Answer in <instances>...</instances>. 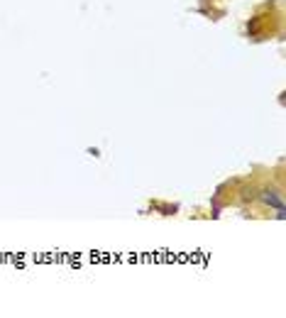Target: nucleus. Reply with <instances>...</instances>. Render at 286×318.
Masks as SVG:
<instances>
[{
	"label": "nucleus",
	"instance_id": "nucleus-2",
	"mask_svg": "<svg viewBox=\"0 0 286 318\" xmlns=\"http://www.w3.org/2000/svg\"><path fill=\"white\" fill-rule=\"evenodd\" d=\"M277 218H279V220H284V218H286V211H284V206H282V208H277Z\"/></svg>",
	"mask_w": 286,
	"mask_h": 318
},
{
	"label": "nucleus",
	"instance_id": "nucleus-1",
	"mask_svg": "<svg viewBox=\"0 0 286 318\" xmlns=\"http://www.w3.org/2000/svg\"><path fill=\"white\" fill-rule=\"evenodd\" d=\"M262 201H264L267 206H274V208H282V206H284L279 191H264V193H262Z\"/></svg>",
	"mask_w": 286,
	"mask_h": 318
}]
</instances>
